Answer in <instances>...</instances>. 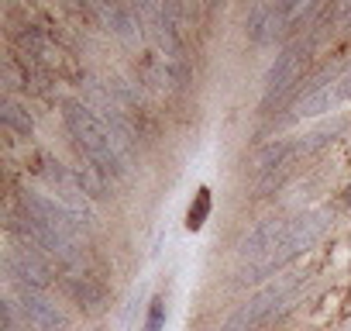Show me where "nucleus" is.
Returning a JSON list of instances; mask_svg holds the SVG:
<instances>
[{
  "mask_svg": "<svg viewBox=\"0 0 351 331\" xmlns=\"http://www.w3.org/2000/svg\"><path fill=\"white\" fill-rule=\"evenodd\" d=\"M8 197H14L18 201V207L28 214V218H35V221H42V225H49V228H56L62 238H69V242H76V245H83L86 242V235H90V228L66 207V204H59L52 194H42V190H21V194H8Z\"/></svg>",
  "mask_w": 351,
  "mask_h": 331,
  "instance_id": "5",
  "label": "nucleus"
},
{
  "mask_svg": "<svg viewBox=\"0 0 351 331\" xmlns=\"http://www.w3.org/2000/svg\"><path fill=\"white\" fill-rule=\"evenodd\" d=\"M303 276L300 273H282L276 276L272 283H265L258 293H252L228 321L221 331H262L269 321H276L286 307H293V300L300 297L303 290Z\"/></svg>",
  "mask_w": 351,
  "mask_h": 331,
  "instance_id": "3",
  "label": "nucleus"
},
{
  "mask_svg": "<svg viewBox=\"0 0 351 331\" xmlns=\"http://www.w3.org/2000/svg\"><path fill=\"white\" fill-rule=\"evenodd\" d=\"M0 124H4V135L8 138H21V141H32L35 138V117H32L28 104H21L11 93L0 97Z\"/></svg>",
  "mask_w": 351,
  "mask_h": 331,
  "instance_id": "11",
  "label": "nucleus"
},
{
  "mask_svg": "<svg viewBox=\"0 0 351 331\" xmlns=\"http://www.w3.org/2000/svg\"><path fill=\"white\" fill-rule=\"evenodd\" d=\"M210 207H214V194H210V187H200L193 194L190 207H186V228L190 231H200L207 225V218H210Z\"/></svg>",
  "mask_w": 351,
  "mask_h": 331,
  "instance_id": "13",
  "label": "nucleus"
},
{
  "mask_svg": "<svg viewBox=\"0 0 351 331\" xmlns=\"http://www.w3.org/2000/svg\"><path fill=\"white\" fill-rule=\"evenodd\" d=\"M18 331H32V328H28V324H25V328H18Z\"/></svg>",
  "mask_w": 351,
  "mask_h": 331,
  "instance_id": "16",
  "label": "nucleus"
},
{
  "mask_svg": "<svg viewBox=\"0 0 351 331\" xmlns=\"http://www.w3.org/2000/svg\"><path fill=\"white\" fill-rule=\"evenodd\" d=\"M293 11H296V4H255L248 11V21H245L248 42L252 45H269L276 38H286Z\"/></svg>",
  "mask_w": 351,
  "mask_h": 331,
  "instance_id": "7",
  "label": "nucleus"
},
{
  "mask_svg": "<svg viewBox=\"0 0 351 331\" xmlns=\"http://www.w3.org/2000/svg\"><path fill=\"white\" fill-rule=\"evenodd\" d=\"M59 114H62V124H66L69 141L76 145L80 159H86V162L93 166V170H100L110 183L128 180V173H131V170H128L124 155L117 152V145H114V138H110L107 124L100 121V114H97L83 97H62Z\"/></svg>",
  "mask_w": 351,
  "mask_h": 331,
  "instance_id": "1",
  "label": "nucleus"
},
{
  "mask_svg": "<svg viewBox=\"0 0 351 331\" xmlns=\"http://www.w3.org/2000/svg\"><path fill=\"white\" fill-rule=\"evenodd\" d=\"M59 290L66 293L69 304H76L83 314H100L107 307V286L93 273H62Z\"/></svg>",
  "mask_w": 351,
  "mask_h": 331,
  "instance_id": "9",
  "label": "nucleus"
},
{
  "mask_svg": "<svg viewBox=\"0 0 351 331\" xmlns=\"http://www.w3.org/2000/svg\"><path fill=\"white\" fill-rule=\"evenodd\" d=\"M327 225H330V211H327V207L303 211V214L289 218V225H286V231H282L279 245H276L265 259L248 262V266L238 273L234 286H248V283H272V276H276V273H282L293 259H300L303 252H310V249L320 242V235L327 231Z\"/></svg>",
  "mask_w": 351,
  "mask_h": 331,
  "instance_id": "2",
  "label": "nucleus"
},
{
  "mask_svg": "<svg viewBox=\"0 0 351 331\" xmlns=\"http://www.w3.org/2000/svg\"><path fill=\"white\" fill-rule=\"evenodd\" d=\"M310 52H313V42L306 38V35H300V38H289L286 45H282V52L276 56V62L269 66V73H265V80H262V114H269L272 111V104H279L286 93H293V87L303 80V69H306V62H310Z\"/></svg>",
  "mask_w": 351,
  "mask_h": 331,
  "instance_id": "4",
  "label": "nucleus"
},
{
  "mask_svg": "<svg viewBox=\"0 0 351 331\" xmlns=\"http://www.w3.org/2000/svg\"><path fill=\"white\" fill-rule=\"evenodd\" d=\"M337 100H351V73H344L337 80Z\"/></svg>",
  "mask_w": 351,
  "mask_h": 331,
  "instance_id": "15",
  "label": "nucleus"
},
{
  "mask_svg": "<svg viewBox=\"0 0 351 331\" xmlns=\"http://www.w3.org/2000/svg\"><path fill=\"white\" fill-rule=\"evenodd\" d=\"M296 159H303L300 138H276V141H269V145L258 152V159H255V173H258V176H276V173L289 170Z\"/></svg>",
  "mask_w": 351,
  "mask_h": 331,
  "instance_id": "10",
  "label": "nucleus"
},
{
  "mask_svg": "<svg viewBox=\"0 0 351 331\" xmlns=\"http://www.w3.org/2000/svg\"><path fill=\"white\" fill-rule=\"evenodd\" d=\"M14 293H18L14 304L32 331H73L66 310L49 293H38V290H14Z\"/></svg>",
  "mask_w": 351,
  "mask_h": 331,
  "instance_id": "6",
  "label": "nucleus"
},
{
  "mask_svg": "<svg viewBox=\"0 0 351 331\" xmlns=\"http://www.w3.org/2000/svg\"><path fill=\"white\" fill-rule=\"evenodd\" d=\"M73 170V176H76V183H80V190L93 201V204H104V201H110V180L100 173V170H93V166L86 162V159H80L76 166H69Z\"/></svg>",
  "mask_w": 351,
  "mask_h": 331,
  "instance_id": "12",
  "label": "nucleus"
},
{
  "mask_svg": "<svg viewBox=\"0 0 351 331\" xmlns=\"http://www.w3.org/2000/svg\"><path fill=\"white\" fill-rule=\"evenodd\" d=\"M162 324H165V297L158 293L148 304V314H145V328L141 331H162Z\"/></svg>",
  "mask_w": 351,
  "mask_h": 331,
  "instance_id": "14",
  "label": "nucleus"
},
{
  "mask_svg": "<svg viewBox=\"0 0 351 331\" xmlns=\"http://www.w3.org/2000/svg\"><path fill=\"white\" fill-rule=\"evenodd\" d=\"M286 225H289V218H262L258 225H252L245 235H241V242H238V259H245V262H258V259H265L276 245H279V238H282V231H286Z\"/></svg>",
  "mask_w": 351,
  "mask_h": 331,
  "instance_id": "8",
  "label": "nucleus"
}]
</instances>
